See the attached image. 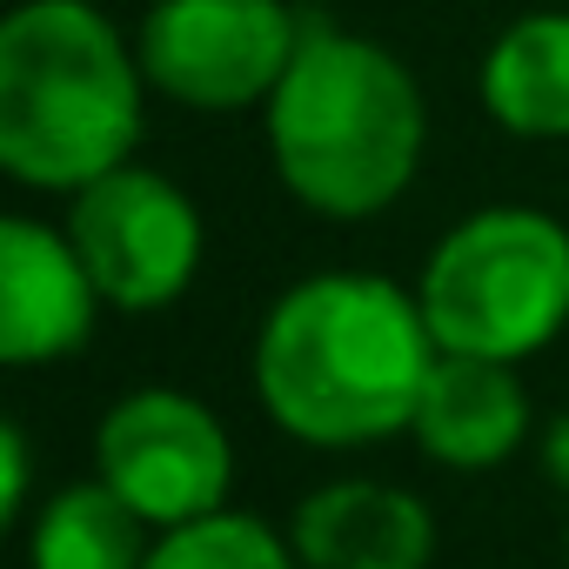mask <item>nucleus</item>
I'll list each match as a JSON object with an SVG mask.
<instances>
[{"label":"nucleus","instance_id":"9","mask_svg":"<svg viewBox=\"0 0 569 569\" xmlns=\"http://www.w3.org/2000/svg\"><path fill=\"white\" fill-rule=\"evenodd\" d=\"M296 556L309 569H422L436 556V522L409 489L336 482L296 509Z\"/></svg>","mask_w":569,"mask_h":569},{"label":"nucleus","instance_id":"13","mask_svg":"<svg viewBox=\"0 0 569 569\" xmlns=\"http://www.w3.org/2000/svg\"><path fill=\"white\" fill-rule=\"evenodd\" d=\"M141 569H296L289 549H281V536H268L254 516H201V522H181L168 529Z\"/></svg>","mask_w":569,"mask_h":569},{"label":"nucleus","instance_id":"8","mask_svg":"<svg viewBox=\"0 0 569 569\" xmlns=\"http://www.w3.org/2000/svg\"><path fill=\"white\" fill-rule=\"evenodd\" d=\"M94 274L41 221L0 228V356L8 362H54L88 342L94 329Z\"/></svg>","mask_w":569,"mask_h":569},{"label":"nucleus","instance_id":"7","mask_svg":"<svg viewBox=\"0 0 569 569\" xmlns=\"http://www.w3.org/2000/svg\"><path fill=\"white\" fill-rule=\"evenodd\" d=\"M94 456H101V482H114L161 529L214 516L221 496H228V469H234L221 422L201 402L168 396V389L128 396L101 422Z\"/></svg>","mask_w":569,"mask_h":569},{"label":"nucleus","instance_id":"1","mask_svg":"<svg viewBox=\"0 0 569 569\" xmlns=\"http://www.w3.org/2000/svg\"><path fill=\"white\" fill-rule=\"evenodd\" d=\"M422 302L376 274H316L274 302L254 349V389L296 442L349 449L416 422L436 369Z\"/></svg>","mask_w":569,"mask_h":569},{"label":"nucleus","instance_id":"11","mask_svg":"<svg viewBox=\"0 0 569 569\" xmlns=\"http://www.w3.org/2000/svg\"><path fill=\"white\" fill-rule=\"evenodd\" d=\"M482 101L509 134H569V14L516 21L482 61Z\"/></svg>","mask_w":569,"mask_h":569},{"label":"nucleus","instance_id":"15","mask_svg":"<svg viewBox=\"0 0 569 569\" xmlns=\"http://www.w3.org/2000/svg\"><path fill=\"white\" fill-rule=\"evenodd\" d=\"M542 462H549V476L569 489V416L549 422V436H542Z\"/></svg>","mask_w":569,"mask_h":569},{"label":"nucleus","instance_id":"5","mask_svg":"<svg viewBox=\"0 0 569 569\" xmlns=\"http://www.w3.org/2000/svg\"><path fill=\"white\" fill-rule=\"evenodd\" d=\"M302 21L281 0H161L141 28V74L188 108H248L281 88Z\"/></svg>","mask_w":569,"mask_h":569},{"label":"nucleus","instance_id":"12","mask_svg":"<svg viewBox=\"0 0 569 569\" xmlns=\"http://www.w3.org/2000/svg\"><path fill=\"white\" fill-rule=\"evenodd\" d=\"M141 522L148 516L114 482H74L41 509L28 556L34 569H141L148 562Z\"/></svg>","mask_w":569,"mask_h":569},{"label":"nucleus","instance_id":"4","mask_svg":"<svg viewBox=\"0 0 569 569\" xmlns=\"http://www.w3.org/2000/svg\"><path fill=\"white\" fill-rule=\"evenodd\" d=\"M416 302L442 356L516 362L569 322V234L536 208H482L429 254Z\"/></svg>","mask_w":569,"mask_h":569},{"label":"nucleus","instance_id":"3","mask_svg":"<svg viewBox=\"0 0 569 569\" xmlns=\"http://www.w3.org/2000/svg\"><path fill=\"white\" fill-rule=\"evenodd\" d=\"M141 141V74L88 0H28L0 28V161L28 188H88Z\"/></svg>","mask_w":569,"mask_h":569},{"label":"nucleus","instance_id":"2","mask_svg":"<svg viewBox=\"0 0 569 569\" xmlns=\"http://www.w3.org/2000/svg\"><path fill=\"white\" fill-rule=\"evenodd\" d=\"M268 141L296 201L356 221L409 188L422 154V101L396 54L302 21V48L268 94Z\"/></svg>","mask_w":569,"mask_h":569},{"label":"nucleus","instance_id":"14","mask_svg":"<svg viewBox=\"0 0 569 569\" xmlns=\"http://www.w3.org/2000/svg\"><path fill=\"white\" fill-rule=\"evenodd\" d=\"M0 449H8V482H0V516H21V502H28V449H21V429H0Z\"/></svg>","mask_w":569,"mask_h":569},{"label":"nucleus","instance_id":"10","mask_svg":"<svg viewBox=\"0 0 569 569\" xmlns=\"http://www.w3.org/2000/svg\"><path fill=\"white\" fill-rule=\"evenodd\" d=\"M416 442L449 462V469H489L502 462L522 429H529V396L509 376V362H482V356H436L422 402H416Z\"/></svg>","mask_w":569,"mask_h":569},{"label":"nucleus","instance_id":"6","mask_svg":"<svg viewBox=\"0 0 569 569\" xmlns=\"http://www.w3.org/2000/svg\"><path fill=\"white\" fill-rule=\"evenodd\" d=\"M68 241L114 309L174 302L201 261V221H194L188 194L148 168H114V174L88 181L74 201Z\"/></svg>","mask_w":569,"mask_h":569}]
</instances>
